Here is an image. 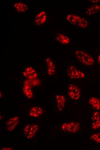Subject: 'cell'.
I'll return each instance as SVG.
<instances>
[{
    "instance_id": "cell-10",
    "label": "cell",
    "mask_w": 100,
    "mask_h": 150,
    "mask_svg": "<svg viewBox=\"0 0 100 150\" xmlns=\"http://www.w3.org/2000/svg\"><path fill=\"white\" fill-rule=\"evenodd\" d=\"M43 108L39 106H35L31 107L28 113V116L31 119H37L43 113Z\"/></svg>"
},
{
    "instance_id": "cell-3",
    "label": "cell",
    "mask_w": 100,
    "mask_h": 150,
    "mask_svg": "<svg viewBox=\"0 0 100 150\" xmlns=\"http://www.w3.org/2000/svg\"><path fill=\"white\" fill-rule=\"evenodd\" d=\"M66 19L70 24L81 28H86L88 25V21L86 19L77 15L68 14Z\"/></svg>"
},
{
    "instance_id": "cell-20",
    "label": "cell",
    "mask_w": 100,
    "mask_h": 150,
    "mask_svg": "<svg viewBox=\"0 0 100 150\" xmlns=\"http://www.w3.org/2000/svg\"><path fill=\"white\" fill-rule=\"evenodd\" d=\"M96 62L100 66V53L97 57Z\"/></svg>"
},
{
    "instance_id": "cell-15",
    "label": "cell",
    "mask_w": 100,
    "mask_h": 150,
    "mask_svg": "<svg viewBox=\"0 0 100 150\" xmlns=\"http://www.w3.org/2000/svg\"><path fill=\"white\" fill-rule=\"evenodd\" d=\"M100 11V5L93 4L90 5L85 10L84 14L87 16H91L95 14Z\"/></svg>"
},
{
    "instance_id": "cell-21",
    "label": "cell",
    "mask_w": 100,
    "mask_h": 150,
    "mask_svg": "<svg viewBox=\"0 0 100 150\" xmlns=\"http://www.w3.org/2000/svg\"><path fill=\"white\" fill-rule=\"evenodd\" d=\"M89 2H90L93 3L94 4H97L96 3L99 2L100 1V0H89Z\"/></svg>"
},
{
    "instance_id": "cell-11",
    "label": "cell",
    "mask_w": 100,
    "mask_h": 150,
    "mask_svg": "<svg viewBox=\"0 0 100 150\" xmlns=\"http://www.w3.org/2000/svg\"><path fill=\"white\" fill-rule=\"evenodd\" d=\"M19 119V117L17 115L11 117L8 119L5 123L6 128L9 131H13L18 125Z\"/></svg>"
},
{
    "instance_id": "cell-17",
    "label": "cell",
    "mask_w": 100,
    "mask_h": 150,
    "mask_svg": "<svg viewBox=\"0 0 100 150\" xmlns=\"http://www.w3.org/2000/svg\"><path fill=\"white\" fill-rule=\"evenodd\" d=\"M55 39L58 42L63 44H67L70 42L69 38L61 33H58L55 36Z\"/></svg>"
},
{
    "instance_id": "cell-19",
    "label": "cell",
    "mask_w": 100,
    "mask_h": 150,
    "mask_svg": "<svg viewBox=\"0 0 100 150\" xmlns=\"http://www.w3.org/2000/svg\"><path fill=\"white\" fill-rule=\"evenodd\" d=\"M89 137V141L92 143L100 144V131L94 132Z\"/></svg>"
},
{
    "instance_id": "cell-12",
    "label": "cell",
    "mask_w": 100,
    "mask_h": 150,
    "mask_svg": "<svg viewBox=\"0 0 100 150\" xmlns=\"http://www.w3.org/2000/svg\"><path fill=\"white\" fill-rule=\"evenodd\" d=\"M88 103L94 110L100 111V98L96 96H92L88 100Z\"/></svg>"
},
{
    "instance_id": "cell-7",
    "label": "cell",
    "mask_w": 100,
    "mask_h": 150,
    "mask_svg": "<svg viewBox=\"0 0 100 150\" xmlns=\"http://www.w3.org/2000/svg\"><path fill=\"white\" fill-rule=\"evenodd\" d=\"M55 107L58 112H62L65 109L66 97L63 93L57 92L55 95Z\"/></svg>"
},
{
    "instance_id": "cell-22",
    "label": "cell",
    "mask_w": 100,
    "mask_h": 150,
    "mask_svg": "<svg viewBox=\"0 0 100 150\" xmlns=\"http://www.w3.org/2000/svg\"><path fill=\"white\" fill-rule=\"evenodd\" d=\"M1 149L2 150H12V148L11 147H3L1 148Z\"/></svg>"
},
{
    "instance_id": "cell-18",
    "label": "cell",
    "mask_w": 100,
    "mask_h": 150,
    "mask_svg": "<svg viewBox=\"0 0 100 150\" xmlns=\"http://www.w3.org/2000/svg\"><path fill=\"white\" fill-rule=\"evenodd\" d=\"M14 7L16 11L20 13L25 12L28 9V6L21 2L15 3L14 5Z\"/></svg>"
},
{
    "instance_id": "cell-9",
    "label": "cell",
    "mask_w": 100,
    "mask_h": 150,
    "mask_svg": "<svg viewBox=\"0 0 100 150\" xmlns=\"http://www.w3.org/2000/svg\"><path fill=\"white\" fill-rule=\"evenodd\" d=\"M91 128L94 132L100 131V112L93 110L91 115Z\"/></svg>"
},
{
    "instance_id": "cell-13",
    "label": "cell",
    "mask_w": 100,
    "mask_h": 150,
    "mask_svg": "<svg viewBox=\"0 0 100 150\" xmlns=\"http://www.w3.org/2000/svg\"><path fill=\"white\" fill-rule=\"evenodd\" d=\"M36 71L33 66L28 65L25 67L23 70L22 75L27 78H33L36 77Z\"/></svg>"
},
{
    "instance_id": "cell-4",
    "label": "cell",
    "mask_w": 100,
    "mask_h": 150,
    "mask_svg": "<svg viewBox=\"0 0 100 150\" xmlns=\"http://www.w3.org/2000/svg\"><path fill=\"white\" fill-rule=\"evenodd\" d=\"M75 55L77 60L84 65L91 66L94 63L95 60L93 57L83 50H76Z\"/></svg>"
},
{
    "instance_id": "cell-6",
    "label": "cell",
    "mask_w": 100,
    "mask_h": 150,
    "mask_svg": "<svg viewBox=\"0 0 100 150\" xmlns=\"http://www.w3.org/2000/svg\"><path fill=\"white\" fill-rule=\"evenodd\" d=\"M67 73L68 77L71 79H81L86 77L84 72L73 65L68 66L67 70Z\"/></svg>"
},
{
    "instance_id": "cell-1",
    "label": "cell",
    "mask_w": 100,
    "mask_h": 150,
    "mask_svg": "<svg viewBox=\"0 0 100 150\" xmlns=\"http://www.w3.org/2000/svg\"><path fill=\"white\" fill-rule=\"evenodd\" d=\"M59 125L61 132L74 134L79 132L81 128L82 123L78 121L70 120L60 123Z\"/></svg>"
},
{
    "instance_id": "cell-5",
    "label": "cell",
    "mask_w": 100,
    "mask_h": 150,
    "mask_svg": "<svg viewBox=\"0 0 100 150\" xmlns=\"http://www.w3.org/2000/svg\"><path fill=\"white\" fill-rule=\"evenodd\" d=\"M38 124H30L25 125L23 129V134L26 139H32L35 138L39 129Z\"/></svg>"
},
{
    "instance_id": "cell-8",
    "label": "cell",
    "mask_w": 100,
    "mask_h": 150,
    "mask_svg": "<svg viewBox=\"0 0 100 150\" xmlns=\"http://www.w3.org/2000/svg\"><path fill=\"white\" fill-rule=\"evenodd\" d=\"M46 72L48 76L54 77L56 74V65L55 62L50 57H47L45 59Z\"/></svg>"
},
{
    "instance_id": "cell-2",
    "label": "cell",
    "mask_w": 100,
    "mask_h": 150,
    "mask_svg": "<svg viewBox=\"0 0 100 150\" xmlns=\"http://www.w3.org/2000/svg\"><path fill=\"white\" fill-rule=\"evenodd\" d=\"M66 96L71 100L78 102L82 100V95L80 88L77 85L69 84L66 88Z\"/></svg>"
},
{
    "instance_id": "cell-16",
    "label": "cell",
    "mask_w": 100,
    "mask_h": 150,
    "mask_svg": "<svg viewBox=\"0 0 100 150\" xmlns=\"http://www.w3.org/2000/svg\"><path fill=\"white\" fill-rule=\"evenodd\" d=\"M23 91L24 96L28 99L32 98L33 94L32 87L30 84L26 82L24 84Z\"/></svg>"
},
{
    "instance_id": "cell-14",
    "label": "cell",
    "mask_w": 100,
    "mask_h": 150,
    "mask_svg": "<svg viewBox=\"0 0 100 150\" xmlns=\"http://www.w3.org/2000/svg\"><path fill=\"white\" fill-rule=\"evenodd\" d=\"M47 18L45 11L41 10L38 12L34 18L35 24L37 25H41L46 21Z\"/></svg>"
}]
</instances>
